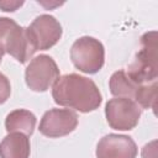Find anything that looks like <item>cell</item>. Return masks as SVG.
I'll list each match as a JSON object with an SVG mask.
<instances>
[{
    "mask_svg": "<svg viewBox=\"0 0 158 158\" xmlns=\"http://www.w3.org/2000/svg\"><path fill=\"white\" fill-rule=\"evenodd\" d=\"M5 53H6V52H5V46H4L2 41L0 40V63H1V60H2V56H4Z\"/></svg>",
    "mask_w": 158,
    "mask_h": 158,
    "instance_id": "obj_16",
    "label": "cell"
},
{
    "mask_svg": "<svg viewBox=\"0 0 158 158\" xmlns=\"http://www.w3.org/2000/svg\"><path fill=\"white\" fill-rule=\"evenodd\" d=\"M138 148L132 137L126 135L109 133L96 146V158H136Z\"/></svg>",
    "mask_w": 158,
    "mask_h": 158,
    "instance_id": "obj_8",
    "label": "cell"
},
{
    "mask_svg": "<svg viewBox=\"0 0 158 158\" xmlns=\"http://www.w3.org/2000/svg\"><path fill=\"white\" fill-rule=\"evenodd\" d=\"M10 94H11L10 80L7 79L6 75L0 73V105L7 101V99L10 98Z\"/></svg>",
    "mask_w": 158,
    "mask_h": 158,
    "instance_id": "obj_14",
    "label": "cell"
},
{
    "mask_svg": "<svg viewBox=\"0 0 158 158\" xmlns=\"http://www.w3.org/2000/svg\"><path fill=\"white\" fill-rule=\"evenodd\" d=\"M37 51H46L56 46L63 33L59 21L48 14L37 16L27 27Z\"/></svg>",
    "mask_w": 158,
    "mask_h": 158,
    "instance_id": "obj_7",
    "label": "cell"
},
{
    "mask_svg": "<svg viewBox=\"0 0 158 158\" xmlns=\"http://www.w3.org/2000/svg\"><path fill=\"white\" fill-rule=\"evenodd\" d=\"M5 52L20 63H26L32 58L37 52V48L27 27L15 23L9 30L5 38Z\"/></svg>",
    "mask_w": 158,
    "mask_h": 158,
    "instance_id": "obj_9",
    "label": "cell"
},
{
    "mask_svg": "<svg viewBox=\"0 0 158 158\" xmlns=\"http://www.w3.org/2000/svg\"><path fill=\"white\" fill-rule=\"evenodd\" d=\"M156 98H157V80L139 85L135 95V101L139 107L154 110Z\"/></svg>",
    "mask_w": 158,
    "mask_h": 158,
    "instance_id": "obj_13",
    "label": "cell"
},
{
    "mask_svg": "<svg viewBox=\"0 0 158 158\" xmlns=\"http://www.w3.org/2000/svg\"><path fill=\"white\" fill-rule=\"evenodd\" d=\"M23 5V1H14V0H0V9L6 12H14L19 7Z\"/></svg>",
    "mask_w": 158,
    "mask_h": 158,
    "instance_id": "obj_15",
    "label": "cell"
},
{
    "mask_svg": "<svg viewBox=\"0 0 158 158\" xmlns=\"http://www.w3.org/2000/svg\"><path fill=\"white\" fill-rule=\"evenodd\" d=\"M52 98L57 105L84 114L99 109L102 101L96 84L91 79L77 73L59 77L53 84Z\"/></svg>",
    "mask_w": 158,
    "mask_h": 158,
    "instance_id": "obj_1",
    "label": "cell"
},
{
    "mask_svg": "<svg viewBox=\"0 0 158 158\" xmlns=\"http://www.w3.org/2000/svg\"><path fill=\"white\" fill-rule=\"evenodd\" d=\"M37 123L36 116L25 109H16L11 111L5 118V128L9 133L20 132L26 136H31Z\"/></svg>",
    "mask_w": 158,
    "mask_h": 158,
    "instance_id": "obj_11",
    "label": "cell"
},
{
    "mask_svg": "<svg viewBox=\"0 0 158 158\" xmlns=\"http://www.w3.org/2000/svg\"><path fill=\"white\" fill-rule=\"evenodd\" d=\"M70 59L74 67L80 72L95 74L104 67L105 48L99 40L84 36L72 44Z\"/></svg>",
    "mask_w": 158,
    "mask_h": 158,
    "instance_id": "obj_3",
    "label": "cell"
},
{
    "mask_svg": "<svg viewBox=\"0 0 158 158\" xmlns=\"http://www.w3.org/2000/svg\"><path fill=\"white\" fill-rule=\"evenodd\" d=\"M30 138L23 133H9L0 142V158H30Z\"/></svg>",
    "mask_w": 158,
    "mask_h": 158,
    "instance_id": "obj_10",
    "label": "cell"
},
{
    "mask_svg": "<svg viewBox=\"0 0 158 158\" xmlns=\"http://www.w3.org/2000/svg\"><path fill=\"white\" fill-rule=\"evenodd\" d=\"M78 126V115L69 109H51L40 121V132L49 138H58L72 133Z\"/></svg>",
    "mask_w": 158,
    "mask_h": 158,
    "instance_id": "obj_6",
    "label": "cell"
},
{
    "mask_svg": "<svg viewBox=\"0 0 158 158\" xmlns=\"http://www.w3.org/2000/svg\"><path fill=\"white\" fill-rule=\"evenodd\" d=\"M142 48L136 53L135 59L127 68V75L137 84H148L157 80V32L151 31L141 38Z\"/></svg>",
    "mask_w": 158,
    "mask_h": 158,
    "instance_id": "obj_2",
    "label": "cell"
},
{
    "mask_svg": "<svg viewBox=\"0 0 158 158\" xmlns=\"http://www.w3.org/2000/svg\"><path fill=\"white\" fill-rule=\"evenodd\" d=\"M142 85V84H141ZM139 84L135 83L126 73V70L120 69L115 72L109 80V88L110 93L116 98H127V99H135L136 91L138 89Z\"/></svg>",
    "mask_w": 158,
    "mask_h": 158,
    "instance_id": "obj_12",
    "label": "cell"
},
{
    "mask_svg": "<svg viewBox=\"0 0 158 158\" xmlns=\"http://www.w3.org/2000/svg\"><path fill=\"white\" fill-rule=\"evenodd\" d=\"M142 109L132 99L114 98L105 105V116L109 126L117 131L133 130L141 117Z\"/></svg>",
    "mask_w": 158,
    "mask_h": 158,
    "instance_id": "obj_4",
    "label": "cell"
},
{
    "mask_svg": "<svg viewBox=\"0 0 158 158\" xmlns=\"http://www.w3.org/2000/svg\"><path fill=\"white\" fill-rule=\"evenodd\" d=\"M59 78V68L54 59L47 54H40L31 59L25 70L27 86L37 93L47 91Z\"/></svg>",
    "mask_w": 158,
    "mask_h": 158,
    "instance_id": "obj_5",
    "label": "cell"
}]
</instances>
